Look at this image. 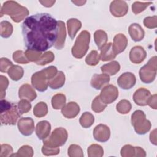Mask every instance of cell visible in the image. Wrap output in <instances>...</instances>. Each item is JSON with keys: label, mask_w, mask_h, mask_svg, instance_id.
Instances as JSON below:
<instances>
[{"label": "cell", "mask_w": 157, "mask_h": 157, "mask_svg": "<svg viewBox=\"0 0 157 157\" xmlns=\"http://www.w3.org/2000/svg\"><path fill=\"white\" fill-rule=\"evenodd\" d=\"M104 150L102 147L98 144H92L88 148V155L90 157L92 156H102Z\"/></svg>", "instance_id": "35"}, {"label": "cell", "mask_w": 157, "mask_h": 157, "mask_svg": "<svg viewBox=\"0 0 157 157\" xmlns=\"http://www.w3.org/2000/svg\"><path fill=\"white\" fill-rule=\"evenodd\" d=\"M136 82V76L129 72L122 74L117 79L118 85L123 90H130L135 85Z\"/></svg>", "instance_id": "11"}, {"label": "cell", "mask_w": 157, "mask_h": 157, "mask_svg": "<svg viewBox=\"0 0 157 157\" xmlns=\"http://www.w3.org/2000/svg\"><path fill=\"white\" fill-rule=\"evenodd\" d=\"M147 105H148L150 107H151L153 109H156V94H153V96L151 95L150 98L148 99L147 101Z\"/></svg>", "instance_id": "50"}, {"label": "cell", "mask_w": 157, "mask_h": 157, "mask_svg": "<svg viewBox=\"0 0 157 157\" xmlns=\"http://www.w3.org/2000/svg\"><path fill=\"white\" fill-rule=\"evenodd\" d=\"M7 73L12 80L18 81L23 76L24 71L21 66L18 65H13L9 69Z\"/></svg>", "instance_id": "28"}, {"label": "cell", "mask_w": 157, "mask_h": 157, "mask_svg": "<svg viewBox=\"0 0 157 157\" xmlns=\"http://www.w3.org/2000/svg\"><path fill=\"white\" fill-rule=\"evenodd\" d=\"M137 156L136 147H132L130 145H124L121 150V155L122 156Z\"/></svg>", "instance_id": "41"}, {"label": "cell", "mask_w": 157, "mask_h": 157, "mask_svg": "<svg viewBox=\"0 0 157 157\" xmlns=\"http://www.w3.org/2000/svg\"><path fill=\"white\" fill-rule=\"evenodd\" d=\"M3 14L8 15L16 23L21 21L29 14L27 8L14 1H7L4 2L1 7V17Z\"/></svg>", "instance_id": "4"}, {"label": "cell", "mask_w": 157, "mask_h": 157, "mask_svg": "<svg viewBox=\"0 0 157 157\" xmlns=\"http://www.w3.org/2000/svg\"><path fill=\"white\" fill-rule=\"evenodd\" d=\"M68 137L67 131L63 128H57L53 131L50 136L43 140L44 145L50 147H59L65 144Z\"/></svg>", "instance_id": "8"}, {"label": "cell", "mask_w": 157, "mask_h": 157, "mask_svg": "<svg viewBox=\"0 0 157 157\" xmlns=\"http://www.w3.org/2000/svg\"><path fill=\"white\" fill-rule=\"evenodd\" d=\"M156 129H154L153 131H151V132L150 133V140L151 144H154L155 145H156Z\"/></svg>", "instance_id": "51"}, {"label": "cell", "mask_w": 157, "mask_h": 157, "mask_svg": "<svg viewBox=\"0 0 157 157\" xmlns=\"http://www.w3.org/2000/svg\"><path fill=\"white\" fill-rule=\"evenodd\" d=\"M128 45V39L123 34H118L113 38V44H112L113 50L117 55L123 52Z\"/></svg>", "instance_id": "19"}, {"label": "cell", "mask_w": 157, "mask_h": 157, "mask_svg": "<svg viewBox=\"0 0 157 157\" xmlns=\"http://www.w3.org/2000/svg\"><path fill=\"white\" fill-rule=\"evenodd\" d=\"M42 152L43 155L46 156L56 155L59 153V147H50L43 145L42 148Z\"/></svg>", "instance_id": "45"}, {"label": "cell", "mask_w": 157, "mask_h": 157, "mask_svg": "<svg viewBox=\"0 0 157 157\" xmlns=\"http://www.w3.org/2000/svg\"><path fill=\"white\" fill-rule=\"evenodd\" d=\"M100 50V59L102 61H107L113 59L117 55L113 50V45L111 42L106 44Z\"/></svg>", "instance_id": "22"}, {"label": "cell", "mask_w": 157, "mask_h": 157, "mask_svg": "<svg viewBox=\"0 0 157 157\" xmlns=\"http://www.w3.org/2000/svg\"><path fill=\"white\" fill-rule=\"evenodd\" d=\"M68 155L72 156H83V153L81 147L76 144H72L68 148Z\"/></svg>", "instance_id": "42"}, {"label": "cell", "mask_w": 157, "mask_h": 157, "mask_svg": "<svg viewBox=\"0 0 157 157\" xmlns=\"http://www.w3.org/2000/svg\"><path fill=\"white\" fill-rule=\"evenodd\" d=\"M144 25L148 28H155L156 27V16L148 17L144 18Z\"/></svg>", "instance_id": "48"}, {"label": "cell", "mask_w": 157, "mask_h": 157, "mask_svg": "<svg viewBox=\"0 0 157 157\" xmlns=\"http://www.w3.org/2000/svg\"><path fill=\"white\" fill-rule=\"evenodd\" d=\"M51 125L48 121L43 120L39 122L36 127V134L40 140L47 139L50 132Z\"/></svg>", "instance_id": "17"}, {"label": "cell", "mask_w": 157, "mask_h": 157, "mask_svg": "<svg viewBox=\"0 0 157 157\" xmlns=\"http://www.w3.org/2000/svg\"><path fill=\"white\" fill-rule=\"evenodd\" d=\"M110 11L116 17L124 16L128 11V6L124 1H113L110 5Z\"/></svg>", "instance_id": "12"}, {"label": "cell", "mask_w": 157, "mask_h": 157, "mask_svg": "<svg viewBox=\"0 0 157 157\" xmlns=\"http://www.w3.org/2000/svg\"><path fill=\"white\" fill-rule=\"evenodd\" d=\"M94 39L98 49L101 50L107 44V34L103 30H97L94 33Z\"/></svg>", "instance_id": "27"}, {"label": "cell", "mask_w": 157, "mask_h": 157, "mask_svg": "<svg viewBox=\"0 0 157 157\" xmlns=\"http://www.w3.org/2000/svg\"><path fill=\"white\" fill-rule=\"evenodd\" d=\"M39 2L45 7H50L53 6V4L55 2V1H40Z\"/></svg>", "instance_id": "52"}, {"label": "cell", "mask_w": 157, "mask_h": 157, "mask_svg": "<svg viewBox=\"0 0 157 157\" xmlns=\"http://www.w3.org/2000/svg\"><path fill=\"white\" fill-rule=\"evenodd\" d=\"M131 124L135 131L140 135L145 134L151 128V123L146 119L144 112L140 110H136L131 115Z\"/></svg>", "instance_id": "6"}, {"label": "cell", "mask_w": 157, "mask_h": 157, "mask_svg": "<svg viewBox=\"0 0 157 157\" xmlns=\"http://www.w3.org/2000/svg\"><path fill=\"white\" fill-rule=\"evenodd\" d=\"M80 110V107L76 102H69L61 109V113L67 118H74L78 114Z\"/></svg>", "instance_id": "18"}, {"label": "cell", "mask_w": 157, "mask_h": 157, "mask_svg": "<svg viewBox=\"0 0 157 157\" xmlns=\"http://www.w3.org/2000/svg\"><path fill=\"white\" fill-rule=\"evenodd\" d=\"M101 69L102 73L106 74L109 75H114L120 71V65L118 62L113 61L102 66L101 67Z\"/></svg>", "instance_id": "26"}, {"label": "cell", "mask_w": 157, "mask_h": 157, "mask_svg": "<svg viewBox=\"0 0 157 157\" xmlns=\"http://www.w3.org/2000/svg\"><path fill=\"white\" fill-rule=\"evenodd\" d=\"M147 53L141 46H134L129 52V59L134 64L141 63L146 58Z\"/></svg>", "instance_id": "15"}, {"label": "cell", "mask_w": 157, "mask_h": 157, "mask_svg": "<svg viewBox=\"0 0 157 157\" xmlns=\"http://www.w3.org/2000/svg\"><path fill=\"white\" fill-rule=\"evenodd\" d=\"M80 125L84 128H88L92 126L94 121V117L90 112H84L79 120Z\"/></svg>", "instance_id": "30"}, {"label": "cell", "mask_w": 157, "mask_h": 157, "mask_svg": "<svg viewBox=\"0 0 157 157\" xmlns=\"http://www.w3.org/2000/svg\"><path fill=\"white\" fill-rule=\"evenodd\" d=\"M17 108L20 115L28 112L31 108V104L26 99H21L18 102Z\"/></svg>", "instance_id": "40"}, {"label": "cell", "mask_w": 157, "mask_h": 157, "mask_svg": "<svg viewBox=\"0 0 157 157\" xmlns=\"http://www.w3.org/2000/svg\"><path fill=\"white\" fill-rule=\"evenodd\" d=\"M72 2L74 3L77 6H83L86 2V1H72Z\"/></svg>", "instance_id": "53"}, {"label": "cell", "mask_w": 157, "mask_h": 157, "mask_svg": "<svg viewBox=\"0 0 157 157\" xmlns=\"http://www.w3.org/2000/svg\"><path fill=\"white\" fill-rule=\"evenodd\" d=\"M131 102L126 99L121 100L116 105L117 110L121 114L128 113L131 110Z\"/></svg>", "instance_id": "33"}, {"label": "cell", "mask_w": 157, "mask_h": 157, "mask_svg": "<svg viewBox=\"0 0 157 157\" xmlns=\"http://www.w3.org/2000/svg\"><path fill=\"white\" fill-rule=\"evenodd\" d=\"M13 59L15 62L21 64H27L29 61L27 59L25 53L22 50H17L13 53Z\"/></svg>", "instance_id": "43"}, {"label": "cell", "mask_w": 157, "mask_h": 157, "mask_svg": "<svg viewBox=\"0 0 157 157\" xmlns=\"http://www.w3.org/2000/svg\"><path fill=\"white\" fill-rule=\"evenodd\" d=\"M90 41V33L86 30L82 31L77 37L72 48L71 52L73 56L78 59L83 58L89 48Z\"/></svg>", "instance_id": "5"}, {"label": "cell", "mask_w": 157, "mask_h": 157, "mask_svg": "<svg viewBox=\"0 0 157 157\" xmlns=\"http://www.w3.org/2000/svg\"><path fill=\"white\" fill-rule=\"evenodd\" d=\"M66 96L64 94L58 93L54 95L52 98V105L54 109L58 110L62 109L66 103Z\"/></svg>", "instance_id": "29"}, {"label": "cell", "mask_w": 157, "mask_h": 157, "mask_svg": "<svg viewBox=\"0 0 157 157\" xmlns=\"http://www.w3.org/2000/svg\"><path fill=\"white\" fill-rule=\"evenodd\" d=\"M129 34L134 42L141 41L145 35V32L141 26L138 23H132L128 28Z\"/></svg>", "instance_id": "21"}, {"label": "cell", "mask_w": 157, "mask_h": 157, "mask_svg": "<svg viewBox=\"0 0 157 157\" xmlns=\"http://www.w3.org/2000/svg\"><path fill=\"white\" fill-rule=\"evenodd\" d=\"M25 56H26L27 59L29 62L30 61H31V62L37 61L42 55L41 52L34 51V50H28V49H27L25 51Z\"/></svg>", "instance_id": "44"}, {"label": "cell", "mask_w": 157, "mask_h": 157, "mask_svg": "<svg viewBox=\"0 0 157 157\" xmlns=\"http://www.w3.org/2000/svg\"><path fill=\"white\" fill-rule=\"evenodd\" d=\"M118 96L117 88L113 85L105 86L101 91L99 97L101 101L106 104H111L114 102Z\"/></svg>", "instance_id": "9"}, {"label": "cell", "mask_w": 157, "mask_h": 157, "mask_svg": "<svg viewBox=\"0 0 157 157\" xmlns=\"http://www.w3.org/2000/svg\"><path fill=\"white\" fill-rule=\"evenodd\" d=\"M9 85V81L7 77L1 75L0 76V88H1V99H2L6 95V90Z\"/></svg>", "instance_id": "46"}, {"label": "cell", "mask_w": 157, "mask_h": 157, "mask_svg": "<svg viewBox=\"0 0 157 157\" xmlns=\"http://www.w3.org/2000/svg\"><path fill=\"white\" fill-rule=\"evenodd\" d=\"M55 56L53 53L52 52H47L44 53L39 58V59L36 61V63L38 65L44 66L48 63H51L54 60Z\"/></svg>", "instance_id": "37"}, {"label": "cell", "mask_w": 157, "mask_h": 157, "mask_svg": "<svg viewBox=\"0 0 157 157\" xmlns=\"http://www.w3.org/2000/svg\"><path fill=\"white\" fill-rule=\"evenodd\" d=\"M1 26V36L4 38L9 37L13 32V26L10 23L7 21H2Z\"/></svg>", "instance_id": "32"}, {"label": "cell", "mask_w": 157, "mask_h": 157, "mask_svg": "<svg viewBox=\"0 0 157 157\" xmlns=\"http://www.w3.org/2000/svg\"><path fill=\"white\" fill-rule=\"evenodd\" d=\"M110 82V77L106 74H95L93 75L91 80V86L96 90H101L102 87L109 83Z\"/></svg>", "instance_id": "16"}, {"label": "cell", "mask_w": 157, "mask_h": 157, "mask_svg": "<svg viewBox=\"0 0 157 157\" xmlns=\"http://www.w3.org/2000/svg\"><path fill=\"white\" fill-rule=\"evenodd\" d=\"M150 96L151 93L148 90L144 88H140L134 93L133 100L137 105L145 106L147 105V101Z\"/></svg>", "instance_id": "14"}, {"label": "cell", "mask_w": 157, "mask_h": 157, "mask_svg": "<svg viewBox=\"0 0 157 157\" xmlns=\"http://www.w3.org/2000/svg\"><path fill=\"white\" fill-rule=\"evenodd\" d=\"M57 72V68L51 66L34 73L31 77L32 85L39 91H46L48 86V81L54 77Z\"/></svg>", "instance_id": "2"}, {"label": "cell", "mask_w": 157, "mask_h": 157, "mask_svg": "<svg viewBox=\"0 0 157 157\" xmlns=\"http://www.w3.org/2000/svg\"><path fill=\"white\" fill-rule=\"evenodd\" d=\"M151 2H141L139 1H136L132 5V11L134 14H138L144 11L150 4H151Z\"/></svg>", "instance_id": "38"}, {"label": "cell", "mask_w": 157, "mask_h": 157, "mask_svg": "<svg viewBox=\"0 0 157 157\" xmlns=\"http://www.w3.org/2000/svg\"><path fill=\"white\" fill-rule=\"evenodd\" d=\"M48 113V107L45 102H40L37 103L34 107L33 114L38 118L45 116Z\"/></svg>", "instance_id": "31"}, {"label": "cell", "mask_w": 157, "mask_h": 157, "mask_svg": "<svg viewBox=\"0 0 157 157\" xmlns=\"http://www.w3.org/2000/svg\"><path fill=\"white\" fill-rule=\"evenodd\" d=\"M93 134L96 141L99 142H106L110 138V131L107 125L99 124L94 128Z\"/></svg>", "instance_id": "13"}, {"label": "cell", "mask_w": 157, "mask_h": 157, "mask_svg": "<svg viewBox=\"0 0 157 157\" xmlns=\"http://www.w3.org/2000/svg\"><path fill=\"white\" fill-rule=\"evenodd\" d=\"M100 56L96 50H92L85 58V62L88 65L96 66L99 61Z\"/></svg>", "instance_id": "36"}, {"label": "cell", "mask_w": 157, "mask_h": 157, "mask_svg": "<svg viewBox=\"0 0 157 157\" xmlns=\"http://www.w3.org/2000/svg\"><path fill=\"white\" fill-rule=\"evenodd\" d=\"M68 34L72 40H73L82 27V23L76 18H71L67 21Z\"/></svg>", "instance_id": "25"}, {"label": "cell", "mask_w": 157, "mask_h": 157, "mask_svg": "<svg viewBox=\"0 0 157 157\" xmlns=\"http://www.w3.org/2000/svg\"><path fill=\"white\" fill-rule=\"evenodd\" d=\"M107 107V104L103 102L99 96H97L92 102L91 109L96 113H100L102 112Z\"/></svg>", "instance_id": "34"}, {"label": "cell", "mask_w": 157, "mask_h": 157, "mask_svg": "<svg viewBox=\"0 0 157 157\" xmlns=\"http://www.w3.org/2000/svg\"><path fill=\"white\" fill-rule=\"evenodd\" d=\"M23 41L28 50L39 52L50 48L57 41L58 21L50 14L39 13L25 19L21 25Z\"/></svg>", "instance_id": "1"}, {"label": "cell", "mask_w": 157, "mask_h": 157, "mask_svg": "<svg viewBox=\"0 0 157 157\" xmlns=\"http://www.w3.org/2000/svg\"><path fill=\"white\" fill-rule=\"evenodd\" d=\"M18 96L21 99H27L29 101H34L37 94L33 88L28 83L21 85L18 91Z\"/></svg>", "instance_id": "20"}, {"label": "cell", "mask_w": 157, "mask_h": 157, "mask_svg": "<svg viewBox=\"0 0 157 157\" xmlns=\"http://www.w3.org/2000/svg\"><path fill=\"white\" fill-rule=\"evenodd\" d=\"M13 152V149L12 147L8 144H2L1 145V153L0 156H11Z\"/></svg>", "instance_id": "49"}, {"label": "cell", "mask_w": 157, "mask_h": 157, "mask_svg": "<svg viewBox=\"0 0 157 157\" xmlns=\"http://www.w3.org/2000/svg\"><path fill=\"white\" fill-rule=\"evenodd\" d=\"M0 120L2 125H15L20 117L17 106L6 100L1 99L0 102Z\"/></svg>", "instance_id": "3"}, {"label": "cell", "mask_w": 157, "mask_h": 157, "mask_svg": "<svg viewBox=\"0 0 157 157\" xmlns=\"http://www.w3.org/2000/svg\"><path fill=\"white\" fill-rule=\"evenodd\" d=\"M156 75V56L151 57L148 63L139 70L140 80L147 84L152 83Z\"/></svg>", "instance_id": "7"}, {"label": "cell", "mask_w": 157, "mask_h": 157, "mask_svg": "<svg viewBox=\"0 0 157 157\" xmlns=\"http://www.w3.org/2000/svg\"><path fill=\"white\" fill-rule=\"evenodd\" d=\"M13 63L7 58H1V67L0 71L1 72H7L9 69L13 66Z\"/></svg>", "instance_id": "47"}, {"label": "cell", "mask_w": 157, "mask_h": 157, "mask_svg": "<svg viewBox=\"0 0 157 157\" xmlns=\"http://www.w3.org/2000/svg\"><path fill=\"white\" fill-rule=\"evenodd\" d=\"M65 82V76L62 71H58L54 77L48 81V86L50 88L56 90L61 88Z\"/></svg>", "instance_id": "24"}, {"label": "cell", "mask_w": 157, "mask_h": 157, "mask_svg": "<svg viewBox=\"0 0 157 157\" xmlns=\"http://www.w3.org/2000/svg\"><path fill=\"white\" fill-rule=\"evenodd\" d=\"M12 156H29L31 157L33 156V150L31 147L28 145L22 146L17 151L16 154H12Z\"/></svg>", "instance_id": "39"}, {"label": "cell", "mask_w": 157, "mask_h": 157, "mask_svg": "<svg viewBox=\"0 0 157 157\" xmlns=\"http://www.w3.org/2000/svg\"><path fill=\"white\" fill-rule=\"evenodd\" d=\"M17 125L20 132L25 136H31L34 131V120L30 117L21 118L18 120Z\"/></svg>", "instance_id": "10"}, {"label": "cell", "mask_w": 157, "mask_h": 157, "mask_svg": "<svg viewBox=\"0 0 157 157\" xmlns=\"http://www.w3.org/2000/svg\"><path fill=\"white\" fill-rule=\"evenodd\" d=\"M58 23L59 26L58 36L57 41L54 45L57 50H61L64 46L66 32V27H65L64 23L63 21L59 20V21H58Z\"/></svg>", "instance_id": "23"}]
</instances>
